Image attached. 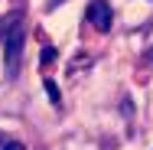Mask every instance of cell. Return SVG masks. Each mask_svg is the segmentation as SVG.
Wrapping results in <instances>:
<instances>
[{
  "mask_svg": "<svg viewBox=\"0 0 153 150\" xmlns=\"http://www.w3.org/2000/svg\"><path fill=\"white\" fill-rule=\"evenodd\" d=\"M23 46H26V30H23V20H20V16H13V20L7 23V30H3L7 75H10V78H13V75H16V69H20V52H23Z\"/></svg>",
  "mask_w": 153,
  "mask_h": 150,
  "instance_id": "cell-1",
  "label": "cell"
},
{
  "mask_svg": "<svg viewBox=\"0 0 153 150\" xmlns=\"http://www.w3.org/2000/svg\"><path fill=\"white\" fill-rule=\"evenodd\" d=\"M85 20L91 23L94 30L108 33V30H111V23H114V13H111V3H104V0H91V3H88V10H85Z\"/></svg>",
  "mask_w": 153,
  "mask_h": 150,
  "instance_id": "cell-2",
  "label": "cell"
},
{
  "mask_svg": "<svg viewBox=\"0 0 153 150\" xmlns=\"http://www.w3.org/2000/svg\"><path fill=\"white\" fill-rule=\"evenodd\" d=\"M39 59H42V65H49V62L56 59V49H52V46H46V49L39 52Z\"/></svg>",
  "mask_w": 153,
  "mask_h": 150,
  "instance_id": "cell-4",
  "label": "cell"
},
{
  "mask_svg": "<svg viewBox=\"0 0 153 150\" xmlns=\"http://www.w3.org/2000/svg\"><path fill=\"white\" fill-rule=\"evenodd\" d=\"M46 95H49V101H52V104H59V101H62L59 85H56V82H46Z\"/></svg>",
  "mask_w": 153,
  "mask_h": 150,
  "instance_id": "cell-3",
  "label": "cell"
},
{
  "mask_svg": "<svg viewBox=\"0 0 153 150\" xmlns=\"http://www.w3.org/2000/svg\"><path fill=\"white\" fill-rule=\"evenodd\" d=\"M3 150H26L20 140H3Z\"/></svg>",
  "mask_w": 153,
  "mask_h": 150,
  "instance_id": "cell-5",
  "label": "cell"
}]
</instances>
